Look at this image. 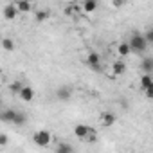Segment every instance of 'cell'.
I'll use <instances>...</instances> for the list:
<instances>
[{
	"label": "cell",
	"mask_w": 153,
	"mask_h": 153,
	"mask_svg": "<svg viewBox=\"0 0 153 153\" xmlns=\"http://www.w3.org/2000/svg\"><path fill=\"white\" fill-rule=\"evenodd\" d=\"M142 36H144V40H146L148 43H151V42H153V31H151V29H148Z\"/></svg>",
	"instance_id": "44dd1931"
},
{
	"label": "cell",
	"mask_w": 153,
	"mask_h": 153,
	"mask_svg": "<svg viewBox=\"0 0 153 153\" xmlns=\"http://www.w3.org/2000/svg\"><path fill=\"white\" fill-rule=\"evenodd\" d=\"M74 148L70 146V144H59L58 148H56V151H72Z\"/></svg>",
	"instance_id": "603a6c76"
},
{
	"label": "cell",
	"mask_w": 153,
	"mask_h": 153,
	"mask_svg": "<svg viewBox=\"0 0 153 153\" xmlns=\"http://www.w3.org/2000/svg\"><path fill=\"white\" fill-rule=\"evenodd\" d=\"M128 45H130V51H131V52H135V54H142V52H146V49H148L149 43L144 40L142 34H137V33H135V34L130 38Z\"/></svg>",
	"instance_id": "6da1fadb"
},
{
	"label": "cell",
	"mask_w": 153,
	"mask_h": 153,
	"mask_svg": "<svg viewBox=\"0 0 153 153\" xmlns=\"http://www.w3.org/2000/svg\"><path fill=\"white\" fill-rule=\"evenodd\" d=\"M117 54H119V56H123V58H126V56H130V54H131L128 42H123V43H119V47H117Z\"/></svg>",
	"instance_id": "4fadbf2b"
},
{
	"label": "cell",
	"mask_w": 153,
	"mask_h": 153,
	"mask_svg": "<svg viewBox=\"0 0 153 153\" xmlns=\"http://www.w3.org/2000/svg\"><path fill=\"white\" fill-rule=\"evenodd\" d=\"M18 96H20L22 101H27V103H29V101H33V97H34V90H33V87H29V85H22Z\"/></svg>",
	"instance_id": "277c9868"
},
{
	"label": "cell",
	"mask_w": 153,
	"mask_h": 153,
	"mask_svg": "<svg viewBox=\"0 0 153 153\" xmlns=\"http://www.w3.org/2000/svg\"><path fill=\"white\" fill-rule=\"evenodd\" d=\"M16 9L20 11V13H29L31 9H33V4H31V0H16Z\"/></svg>",
	"instance_id": "ba28073f"
},
{
	"label": "cell",
	"mask_w": 153,
	"mask_h": 153,
	"mask_svg": "<svg viewBox=\"0 0 153 153\" xmlns=\"http://www.w3.org/2000/svg\"><path fill=\"white\" fill-rule=\"evenodd\" d=\"M16 15H18L16 6L9 4V6H6V7H4V18H6V20H15V18H16Z\"/></svg>",
	"instance_id": "52a82bcc"
},
{
	"label": "cell",
	"mask_w": 153,
	"mask_h": 153,
	"mask_svg": "<svg viewBox=\"0 0 153 153\" xmlns=\"http://www.w3.org/2000/svg\"><path fill=\"white\" fill-rule=\"evenodd\" d=\"M87 63H88V67L92 70L99 72L101 70V56H99V52H88L87 54Z\"/></svg>",
	"instance_id": "3957f363"
},
{
	"label": "cell",
	"mask_w": 153,
	"mask_h": 153,
	"mask_svg": "<svg viewBox=\"0 0 153 153\" xmlns=\"http://www.w3.org/2000/svg\"><path fill=\"white\" fill-rule=\"evenodd\" d=\"M2 49L7 51V52H11V51L15 49V42H13L11 38H4V40H2Z\"/></svg>",
	"instance_id": "e0dca14e"
},
{
	"label": "cell",
	"mask_w": 153,
	"mask_h": 153,
	"mask_svg": "<svg viewBox=\"0 0 153 153\" xmlns=\"http://www.w3.org/2000/svg\"><path fill=\"white\" fill-rule=\"evenodd\" d=\"M33 140H34V144H38V146L45 148V146H49V144H51L52 135H51V131H47V130H38V131L33 135Z\"/></svg>",
	"instance_id": "7a4b0ae2"
},
{
	"label": "cell",
	"mask_w": 153,
	"mask_h": 153,
	"mask_svg": "<svg viewBox=\"0 0 153 153\" xmlns=\"http://www.w3.org/2000/svg\"><path fill=\"white\" fill-rule=\"evenodd\" d=\"M87 131H88V126L87 124H76V128H74V135L78 137V139H85Z\"/></svg>",
	"instance_id": "8fae6325"
},
{
	"label": "cell",
	"mask_w": 153,
	"mask_h": 153,
	"mask_svg": "<svg viewBox=\"0 0 153 153\" xmlns=\"http://www.w3.org/2000/svg\"><path fill=\"white\" fill-rule=\"evenodd\" d=\"M126 4V0H112V6L115 7V9H119V7H123Z\"/></svg>",
	"instance_id": "cb8c5ba5"
},
{
	"label": "cell",
	"mask_w": 153,
	"mask_h": 153,
	"mask_svg": "<svg viewBox=\"0 0 153 153\" xmlns=\"http://www.w3.org/2000/svg\"><path fill=\"white\" fill-rule=\"evenodd\" d=\"M70 96H72V90H70L68 87H61V88H58V92H56V97H58L59 101H67V99H70Z\"/></svg>",
	"instance_id": "9c48e42d"
},
{
	"label": "cell",
	"mask_w": 153,
	"mask_h": 153,
	"mask_svg": "<svg viewBox=\"0 0 153 153\" xmlns=\"http://www.w3.org/2000/svg\"><path fill=\"white\" fill-rule=\"evenodd\" d=\"M124 72H126V63H124L123 59H117V61L112 63V74H114V76H121V74H124Z\"/></svg>",
	"instance_id": "5b68a950"
},
{
	"label": "cell",
	"mask_w": 153,
	"mask_h": 153,
	"mask_svg": "<svg viewBox=\"0 0 153 153\" xmlns=\"http://www.w3.org/2000/svg\"><path fill=\"white\" fill-rule=\"evenodd\" d=\"M47 18H49V11H38L36 13V22L38 24H43Z\"/></svg>",
	"instance_id": "d6986e66"
},
{
	"label": "cell",
	"mask_w": 153,
	"mask_h": 153,
	"mask_svg": "<svg viewBox=\"0 0 153 153\" xmlns=\"http://www.w3.org/2000/svg\"><path fill=\"white\" fill-rule=\"evenodd\" d=\"M22 85H24L22 81H13V83L9 85V90H11L13 94H16V96H18V92H20V88H22Z\"/></svg>",
	"instance_id": "ffe728a7"
},
{
	"label": "cell",
	"mask_w": 153,
	"mask_h": 153,
	"mask_svg": "<svg viewBox=\"0 0 153 153\" xmlns=\"http://www.w3.org/2000/svg\"><path fill=\"white\" fill-rule=\"evenodd\" d=\"M25 121H27V115H25L24 112H18V110H16V114H15V119H13V124L20 126V124H24Z\"/></svg>",
	"instance_id": "9a60e30c"
},
{
	"label": "cell",
	"mask_w": 153,
	"mask_h": 153,
	"mask_svg": "<svg viewBox=\"0 0 153 153\" xmlns=\"http://www.w3.org/2000/svg\"><path fill=\"white\" fill-rule=\"evenodd\" d=\"M15 114H16V110H13V108H6V110H0V121H4V123H11V124H13Z\"/></svg>",
	"instance_id": "8992f818"
},
{
	"label": "cell",
	"mask_w": 153,
	"mask_h": 153,
	"mask_svg": "<svg viewBox=\"0 0 153 153\" xmlns=\"http://www.w3.org/2000/svg\"><path fill=\"white\" fill-rule=\"evenodd\" d=\"M153 85V78H151V74H146L144 72V76L140 78V87L142 88H146V87H151Z\"/></svg>",
	"instance_id": "2e32d148"
},
{
	"label": "cell",
	"mask_w": 153,
	"mask_h": 153,
	"mask_svg": "<svg viewBox=\"0 0 153 153\" xmlns=\"http://www.w3.org/2000/svg\"><path fill=\"white\" fill-rule=\"evenodd\" d=\"M97 9V0H85L83 2V11L85 13H94Z\"/></svg>",
	"instance_id": "7c38bea8"
},
{
	"label": "cell",
	"mask_w": 153,
	"mask_h": 153,
	"mask_svg": "<svg viewBox=\"0 0 153 153\" xmlns=\"http://www.w3.org/2000/svg\"><path fill=\"white\" fill-rule=\"evenodd\" d=\"M96 139H97V131H96L94 128H90V126H88V131H87V135H85V139H83V140H87V142H94Z\"/></svg>",
	"instance_id": "ac0fdd59"
},
{
	"label": "cell",
	"mask_w": 153,
	"mask_h": 153,
	"mask_svg": "<svg viewBox=\"0 0 153 153\" xmlns=\"http://www.w3.org/2000/svg\"><path fill=\"white\" fill-rule=\"evenodd\" d=\"M7 142H9V137L6 133H0V146H6Z\"/></svg>",
	"instance_id": "d4e9b609"
},
{
	"label": "cell",
	"mask_w": 153,
	"mask_h": 153,
	"mask_svg": "<svg viewBox=\"0 0 153 153\" xmlns=\"http://www.w3.org/2000/svg\"><path fill=\"white\" fill-rule=\"evenodd\" d=\"M101 124H103L105 128H110L112 124H115V115L110 114V112H105L103 117H101Z\"/></svg>",
	"instance_id": "30bf717a"
},
{
	"label": "cell",
	"mask_w": 153,
	"mask_h": 153,
	"mask_svg": "<svg viewBox=\"0 0 153 153\" xmlns=\"http://www.w3.org/2000/svg\"><path fill=\"white\" fill-rule=\"evenodd\" d=\"M142 90H144L146 99H151V97H153V85H151V87H146V88H142Z\"/></svg>",
	"instance_id": "7402d4cb"
},
{
	"label": "cell",
	"mask_w": 153,
	"mask_h": 153,
	"mask_svg": "<svg viewBox=\"0 0 153 153\" xmlns=\"http://www.w3.org/2000/svg\"><path fill=\"white\" fill-rule=\"evenodd\" d=\"M140 68L146 72V74H151V70H153V58H144L142 59V63H140Z\"/></svg>",
	"instance_id": "5bb4252c"
}]
</instances>
